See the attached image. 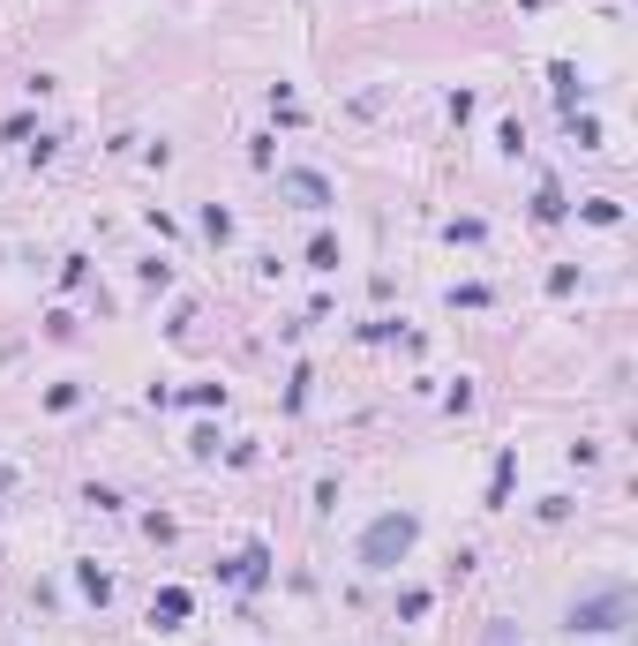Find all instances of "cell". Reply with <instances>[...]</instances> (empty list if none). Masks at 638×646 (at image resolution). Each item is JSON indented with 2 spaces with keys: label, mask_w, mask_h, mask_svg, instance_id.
I'll list each match as a JSON object with an SVG mask.
<instances>
[{
  "label": "cell",
  "mask_w": 638,
  "mask_h": 646,
  "mask_svg": "<svg viewBox=\"0 0 638 646\" xmlns=\"http://www.w3.org/2000/svg\"><path fill=\"white\" fill-rule=\"evenodd\" d=\"M406 549H414V518H376L361 541V563H398Z\"/></svg>",
  "instance_id": "6da1fadb"
}]
</instances>
